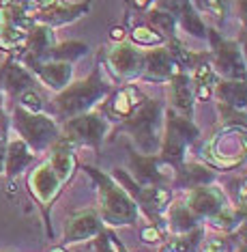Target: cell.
<instances>
[{
	"label": "cell",
	"instance_id": "obj_1",
	"mask_svg": "<svg viewBox=\"0 0 247 252\" xmlns=\"http://www.w3.org/2000/svg\"><path fill=\"white\" fill-rule=\"evenodd\" d=\"M110 93H112V87L101 78V67L95 65L88 78L69 84L65 91H60V93L50 101V110L54 112L56 117H62L65 121H69V119H73V117L90 112Z\"/></svg>",
	"mask_w": 247,
	"mask_h": 252
},
{
	"label": "cell",
	"instance_id": "obj_2",
	"mask_svg": "<svg viewBox=\"0 0 247 252\" xmlns=\"http://www.w3.org/2000/svg\"><path fill=\"white\" fill-rule=\"evenodd\" d=\"M164 101L146 99L129 119L116 125V134H125L136 142L140 156H157L164 136Z\"/></svg>",
	"mask_w": 247,
	"mask_h": 252
},
{
	"label": "cell",
	"instance_id": "obj_3",
	"mask_svg": "<svg viewBox=\"0 0 247 252\" xmlns=\"http://www.w3.org/2000/svg\"><path fill=\"white\" fill-rule=\"evenodd\" d=\"M84 170L95 179L97 194H99V216L103 224L112 226H134L140 220V211L134 198L129 196L116 181L108 173L93 168V166H84Z\"/></svg>",
	"mask_w": 247,
	"mask_h": 252
},
{
	"label": "cell",
	"instance_id": "obj_4",
	"mask_svg": "<svg viewBox=\"0 0 247 252\" xmlns=\"http://www.w3.org/2000/svg\"><path fill=\"white\" fill-rule=\"evenodd\" d=\"M198 136L200 129L193 125L192 119L181 117V114L172 112L168 108V112H165V129L162 136V147H159L162 151L157 156L176 168L179 164L185 162V151L193 147Z\"/></svg>",
	"mask_w": 247,
	"mask_h": 252
},
{
	"label": "cell",
	"instance_id": "obj_5",
	"mask_svg": "<svg viewBox=\"0 0 247 252\" xmlns=\"http://www.w3.org/2000/svg\"><path fill=\"white\" fill-rule=\"evenodd\" d=\"M13 125L32 153H41L60 138V129L50 114H28L20 108L13 110Z\"/></svg>",
	"mask_w": 247,
	"mask_h": 252
},
{
	"label": "cell",
	"instance_id": "obj_6",
	"mask_svg": "<svg viewBox=\"0 0 247 252\" xmlns=\"http://www.w3.org/2000/svg\"><path fill=\"white\" fill-rule=\"evenodd\" d=\"M108 127H110V121H108L106 114H101L99 110H90L62 123L60 136L71 142L73 147L84 145V147H90L93 151H99Z\"/></svg>",
	"mask_w": 247,
	"mask_h": 252
},
{
	"label": "cell",
	"instance_id": "obj_7",
	"mask_svg": "<svg viewBox=\"0 0 247 252\" xmlns=\"http://www.w3.org/2000/svg\"><path fill=\"white\" fill-rule=\"evenodd\" d=\"M206 39L211 41V67L226 80H245V56L241 45L220 37L215 28H209Z\"/></svg>",
	"mask_w": 247,
	"mask_h": 252
},
{
	"label": "cell",
	"instance_id": "obj_8",
	"mask_svg": "<svg viewBox=\"0 0 247 252\" xmlns=\"http://www.w3.org/2000/svg\"><path fill=\"white\" fill-rule=\"evenodd\" d=\"M62 186H65V183L60 181V177L54 173V168H52L48 162L39 164L37 168L28 175V190H30L34 203H37L39 207H41V211H43V220H45V231H48V237H54V231H52V224L48 220L50 207L54 205V200L58 198Z\"/></svg>",
	"mask_w": 247,
	"mask_h": 252
},
{
	"label": "cell",
	"instance_id": "obj_9",
	"mask_svg": "<svg viewBox=\"0 0 247 252\" xmlns=\"http://www.w3.org/2000/svg\"><path fill=\"white\" fill-rule=\"evenodd\" d=\"M108 69L112 71L114 78L118 80H136L142 76V67H144V50L136 48L127 41H120L112 45L108 52Z\"/></svg>",
	"mask_w": 247,
	"mask_h": 252
},
{
	"label": "cell",
	"instance_id": "obj_10",
	"mask_svg": "<svg viewBox=\"0 0 247 252\" xmlns=\"http://www.w3.org/2000/svg\"><path fill=\"white\" fill-rule=\"evenodd\" d=\"M131 164H134V179L137 186H162L174 181V166L159 156H140L129 149Z\"/></svg>",
	"mask_w": 247,
	"mask_h": 252
},
{
	"label": "cell",
	"instance_id": "obj_11",
	"mask_svg": "<svg viewBox=\"0 0 247 252\" xmlns=\"http://www.w3.org/2000/svg\"><path fill=\"white\" fill-rule=\"evenodd\" d=\"M181 73V67L176 63L170 48L159 45V48L146 50L144 52V67H142V80L146 82H170L172 78Z\"/></svg>",
	"mask_w": 247,
	"mask_h": 252
},
{
	"label": "cell",
	"instance_id": "obj_12",
	"mask_svg": "<svg viewBox=\"0 0 247 252\" xmlns=\"http://www.w3.org/2000/svg\"><path fill=\"white\" fill-rule=\"evenodd\" d=\"M88 2H37L34 20L43 26H62L88 13Z\"/></svg>",
	"mask_w": 247,
	"mask_h": 252
},
{
	"label": "cell",
	"instance_id": "obj_13",
	"mask_svg": "<svg viewBox=\"0 0 247 252\" xmlns=\"http://www.w3.org/2000/svg\"><path fill=\"white\" fill-rule=\"evenodd\" d=\"M146 99L148 97L144 95L142 89H137L136 84H125V87H120L116 93L101 106L99 112L116 119V121H125V119H129Z\"/></svg>",
	"mask_w": 247,
	"mask_h": 252
},
{
	"label": "cell",
	"instance_id": "obj_14",
	"mask_svg": "<svg viewBox=\"0 0 247 252\" xmlns=\"http://www.w3.org/2000/svg\"><path fill=\"white\" fill-rule=\"evenodd\" d=\"M185 205H187V209L193 214V218L198 220V218H213L217 211L223 209L230 203H228L226 194L221 192V188L200 186V188L189 190Z\"/></svg>",
	"mask_w": 247,
	"mask_h": 252
},
{
	"label": "cell",
	"instance_id": "obj_15",
	"mask_svg": "<svg viewBox=\"0 0 247 252\" xmlns=\"http://www.w3.org/2000/svg\"><path fill=\"white\" fill-rule=\"evenodd\" d=\"M103 228L106 226H103V220L97 209L76 211V214L69 218V222L65 226V237H62V242L76 244V242H82V239H93Z\"/></svg>",
	"mask_w": 247,
	"mask_h": 252
},
{
	"label": "cell",
	"instance_id": "obj_16",
	"mask_svg": "<svg viewBox=\"0 0 247 252\" xmlns=\"http://www.w3.org/2000/svg\"><path fill=\"white\" fill-rule=\"evenodd\" d=\"M28 71L32 76H37L48 89L56 91H65L71 84L73 78V65L71 63H56V61H43V63H34L28 67Z\"/></svg>",
	"mask_w": 247,
	"mask_h": 252
},
{
	"label": "cell",
	"instance_id": "obj_17",
	"mask_svg": "<svg viewBox=\"0 0 247 252\" xmlns=\"http://www.w3.org/2000/svg\"><path fill=\"white\" fill-rule=\"evenodd\" d=\"M0 89H4L11 97H20L28 89H34L32 73L15 56H9L0 67Z\"/></svg>",
	"mask_w": 247,
	"mask_h": 252
},
{
	"label": "cell",
	"instance_id": "obj_18",
	"mask_svg": "<svg viewBox=\"0 0 247 252\" xmlns=\"http://www.w3.org/2000/svg\"><path fill=\"white\" fill-rule=\"evenodd\" d=\"M170 110L181 114L185 119H192L193 114V87L192 76L185 71L176 73L170 80Z\"/></svg>",
	"mask_w": 247,
	"mask_h": 252
},
{
	"label": "cell",
	"instance_id": "obj_19",
	"mask_svg": "<svg viewBox=\"0 0 247 252\" xmlns=\"http://www.w3.org/2000/svg\"><path fill=\"white\" fill-rule=\"evenodd\" d=\"M48 164L54 168V173L60 177L62 183H67L73 177L78 168V158H76V147L71 145L69 140H65L60 136L54 145L50 147V159Z\"/></svg>",
	"mask_w": 247,
	"mask_h": 252
},
{
	"label": "cell",
	"instance_id": "obj_20",
	"mask_svg": "<svg viewBox=\"0 0 247 252\" xmlns=\"http://www.w3.org/2000/svg\"><path fill=\"white\" fill-rule=\"evenodd\" d=\"M217 179V173L206 164H196V162H183L174 168V183L181 188L193 190L200 186H211Z\"/></svg>",
	"mask_w": 247,
	"mask_h": 252
},
{
	"label": "cell",
	"instance_id": "obj_21",
	"mask_svg": "<svg viewBox=\"0 0 247 252\" xmlns=\"http://www.w3.org/2000/svg\"><path fill=\"white\" fill-rule=\"evenodd\" d=\"M34 153L26 147V142L22 138L7 142V151H4V173L11 179H15L17 175H22L28 166L32 164Z\"/></svg>",
	"mask_w": 247,
	"mask_h": 252
},
{
	"label": "cell",
	"instance_id": "obj_22",
	"mask_svg": "<svg viewBox=\"0 0 247 252\" xmlns=\"http://www.w3.org/2000/svg\"><path fill=\"white\" fill-rule=\"evenodd\" d=\"M170 4L172 9H179V11H170V13L176 18V22H181V26L185 28L189 35H193L196 39H206L209 28L204 26L202 18L196 11V4L193 2H170Z\"/></svg>",
	"mask_w": 247,
	"mask_h": 252
},
{
	"label": "cell",
	"instance_id": "obj_23",
	"mask_svg": "<svg viewBox=\"0 0 247 252\" xmlns=\"http://www.w3.org/2000/svg\"><path fill=\"white\" fill-rule=\"evenodd\" d=\"M165 211H168V220H165V224H168L172 235H185V233L196 228L198 220L193 218V214L187 209V205L183 203V200L170 203V207Z\"/></svg>",
	"mask_w": 247,
	"mask_h": 252
},
{
	"label": "cell",
	"instance_id": "obj_24",
	"mask_svg": "<svg viewBox=\"0 0 247 252\" xmlns=\"http://www.w3.org/2000/svg\"><path fill=\"white\" fill-rule=\"evenodd\" d=\"M84 54H88V43H84V41H65V43H56L54 48L45 54L43 61L71 63V65H73V63H76L78 59H82Z\"/></svg>",
	"mask_w": 247,
	"mask_h": 252
},
{
	"label": "cell",
	"instance_id": "obj_25",
	"mask_svg": "<svg viewBox=\"0 0 247 252\" xmlns=\"http://www.w3.org/2000/svg\"><path fill=\"white\" fill-rule=\"evenodd\" d=\"M26 39H28V32H22L13 26H7V24H0V50L9 52L11 56H20L24 52V45H26Z\"/></svg>",
	"mask_w": 247,
	"mask_h": 252
},
{
	"label": "cell",
	"instance_id": "obj_26",
	"mask_svg": "<svg viewBox=\"0 0 247 252\" xmlns=\"http://www.w3.org/2000/svg\"><path fill=\"white\" fill-rule=\"evenodd\" d=\"M200 235H202V231L198 226L185 235H172L170 242H165L159 252H196L200 244Z\"/></svg>",
	"mask_w": 247,
	"mask_h": 252
},
{
	"label": "cell",
	"instance_id": "obj_27",
	"mask_svg": "<svg viewBox=\"0 0 247 252\" xmlns=\"http://www.w3.org/2000/svg\"><path fill=\"white\" fill-rule=\"evenodd\" d=\"M151 24L155 28H159L162 31V35L164 37H170V39H176V18L170 13V11H151ZM157 31V32H159Z\"/></svg>",
	"mask_w": 247,
	"mask_h": 252
},
{
	"label": "cell",
	"instance_id": "obj_28",
	"mask_svg": "<svg viewBox=\"0 0 247 252\" xmlns=\"http://www.w3.org/2000/svg\"><path fill=\"white\" fill-rule=\"evenodd\" d=\"M131 39H134L137 45H157V48L165 41V37L162 35V32H157L151 26H142V24L134 26V31H131Z\"/></svg>",
	"mask_w": 247,
	"mask_h": 252
},
{
	"label": "cell",
	"instance_id": "obj_29",
	"mask_svg": "<svg viewBox=\"0 0 247 252\" xmlns=\"http://www.w3.org/2000/svg\"><path fill=\"white\" fill-rule=\"evenodd\" d=\"M17 108L28 114H41L43 112V99L37 89H28L26 93L17 97Z\"/></svg>",
	"mask_w": 247,
	"mask_h": 252
},
{
	"label": "cell",
	"instance_id": "obj_30",
	"mask_svg": "<svg viewBox=\"0 0 247 252\" xmlns=\"http://www.w3.org/2000/svg\"><path fill=\"white\" fill-rule=\"evenodd\" d=\"M95 248L97 252H127V248L116 239V235L112 231H108V228H103L95 237Z\"/></svg>",
	"mask_w": 247,
	"mask_h": 252
},
{
	"label": "cell",
	"instance_id": "obj_31",
	"mask_svg": "<svg viewBox=\"0 0 247 252\" xmlns=\"http://www.w3.org/2000/svg\"><path fill=\"white\" fill-rule=\"evenodd\" d=\"M140 239L144 244H162L165 239V231L162 224H148L140 231Z\"/></svg>",
	"mask_w": 247,
	"mask_h": 252
},
{
	"label": "cell",
	"instance_id": "obj_32",
	"mask_svg": "<svg viewBox=\"0 0 247 252\" xmlns=\"http://www.w3.org/2000/svg\"><path fill=\"white\" fill-rule=\"evenodd\" d=\"M198 252H228V239L220 235V237H206L200 244Z\"/></svg>",
	"mask_w": 247,
	"mask_h": 252
},
{
	"label": "cell",
	"instance_id": "obj_33",
	"mask_svg": "<svg viewBox=\"0 0 247 252\" xmlns=\"http://www.w3.org/2000/svg\"><path fill=\"white\" fill-rule=\"evenodd\" d=\"M198 7L209 9L211 13L215 15V18H223V15H226L228 4H226V2H213V0H206V2H198Z\"/></svg>",
	"mask_w": 247,
	"mask_h": 252
},
{
	"label": "cell",
	"instance_id": "obj_34",
	"mask_svg": "<svg viewBox=\"0 0 247 252\" xmlns=\"http://www.w3.org/2000/svg\"><path fill=\"white\" fill-rule=\"evenodd\" d=\"M110 39H112V41H123V39H125V28L123 26H114L112 28V31H110Z\"/></svg>",
	"mask_w": 247,
	"mask_h": 252
},
{
	"label": "cell",
	"instance_id": "obj_35",
	"mask_svg": "<svg viewBox=\"0 0 247 252\" xmlns=\"http://www.w3.org/2000/svg\"><path fill=\"white\" fill-rule=\"evenodd\" d=\"M4 151H7V142H0V173L4 170Z\"/></svg>",
	"mask_w": 247,
	"mask_h": 252
},
{
	"label": "cell",
	"instance_id": "obj_36",
	"mask_svg": "<svg viewBox=\"0 0 247 252\" xmlns=\"http://www.w3.org/2000/svg\"><path fill=\"white\" fill-rule=\"evenodd\" d=\"M2 140H4V121L0 123V142H2Z\"/></svg>",
	"mask_w": 247,
	"mask_h": 252
},
{
	"label": "cell",
	"instance_id": "obj_37",
	"mask_svg": "<svg viewBox=\"0 0 247 252\" xmlns=\"http://www.w3.org/2000/svg\"><path fill=\"white\" fill-rule=\"evenodd\" d=\"M50 252H67L65 248H54V250H50Z\"/></svg>",
	"mask_w": 247,
	"mask_h": 252
}]
</instances>
